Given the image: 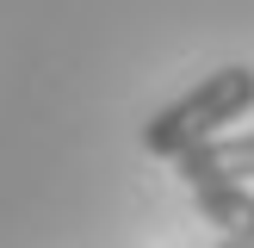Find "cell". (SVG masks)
Segmentation results:
<instances>
[{"mask_svg":"<svg viewBox=\"0 0 254 248\" xmlns=\"http://www.w3.org/2000/svg\"><path fill=\"white\" fill-rule=\"evenodd\" d=\"M248 112H254V68L248 62H230V68L205 74L192 93H180L174 106H161L155 118L143 124V149L161 155V161H180L192 143L217 136L223 124L248 118Z\"/></svg>","mask_w":254,"mask_h":248,"instance_id":"obj_1","label":"cell"},{"mask_svg":"<svg viewBox=\"0 0 254 248\" xmlns=\"http://www.w3.org/2000/svg\"><path fill=\"white\" fill-rule=\"evenodd\" d=\"M180 180L186 186H211V180H254V130L242 136H205V143H192L180 161Z\"/></svg>","mask_w":254,"mask_h":248,"instance_id":"obj_2","label":"cell"},{"mask_svg":"<svg viewBox=\"0 0 254 248\" xmlns=\"http://www.w3.org/2000/svg\"><path fill=\"white\" fill-rule=\"evenodd\" d=\"M192 198H198V217H205V223H217L230 242H248L254 248V192H248V180L192 186Z\"/></svg>","mask_w":254,"mask_h":248,"instance_id":"obj_3","label":"cell"}]
</instances>
